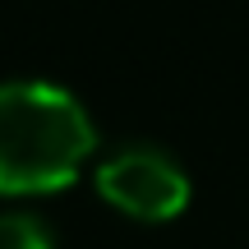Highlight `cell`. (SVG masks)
Here are the masks:
<instances>
[{"label":"cell","mask_w":249,"mask_h":249,"mask_svg":"<svg viewBox=\"0 0 249 249\" xmlns=\"http://www.w3.org/2000/svg\"><path fill=\"white\" fill-rule=\"evenodd\" d=\"M0 249H55V235L33 213H0Z\"/></svg>","instance_id":"3"},{"label":"cell","mask_w":249,"mask_h":249,"mask_svg":"<svg viewBox=\"0 0 249 249\" xmlns=\"http://www.w3.org/2000/svg\"><path fill=\"white\" fill-rule=\"evenodd\" d=\"M97 194L134 222H171L189 203V180L171 152L129 143L97 166Z\"/></svg>","instance_id":"2"},{"label":"cell","mask_w":249,"mask_h":249,"mask_svg":"<svg viewBox=\"0 0 249 249\" xmlns=\"http://www.w3.org/2000/svg\"><path fill=\"white\" fill-rule=\"evenodd\" d=\"M97 148L79 97L42 79L0 83V194H55Z\"/></svg>","instance_id":"1"}]
</instances>
